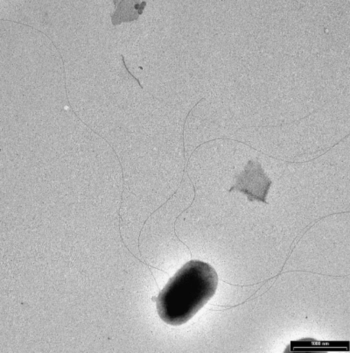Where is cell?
Masks as SVG:
<instances>
[{
	"label": "cell",
	"mask_w": 350,
	"mask_h": 353,
	"mask_svg": "<svg viewBox=\"0 0 350 353\" xmlns=\"http://www.w3.org/2000/svg\"><path fill=\"white\" fill-rule=\"evenodd\" d=\"M218 280L215 268L207 262H187L154 298L158 316L167 325H185L215 296Z\"/></svg>",
	"instance_id": "6da1fadb"
},
{
	"label": "cell",
	"mask_w": 350,
	"mask_h": 353,
	"mask_svg": "<svg viewBox=\"0 0 350 353\" xmlns=\"http://www.w3.org/2000/svg\"><path fill=\"white\" fill-rule=\"evenodd\" d=\"M272 181L258 161H249L244 171L236 177V184L229 190L239 191L247 196L249 202L258 201L269 205L267 201Z\"/></svg>",
	"instance_id": "7a4b0ae2"
}]
</instances>
